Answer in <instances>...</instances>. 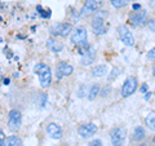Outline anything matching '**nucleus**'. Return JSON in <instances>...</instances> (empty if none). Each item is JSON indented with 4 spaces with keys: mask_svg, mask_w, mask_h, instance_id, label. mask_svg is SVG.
Returning a JSON list of instances; mask_svg holds the SVG:
<instances>
[{
    "mask_svg": "<svg viewBox=\"0 0 155 146\" xmlns=\"http://www.w3.org/2000/svg\"><path fill=\"white\" fill-rule=\"evenodd\" d=\"M34 72L39 76V83H40V87L43 89H47L48 87L51 85L52 83V70L51 67L43 64V62H39L34 67Z\"/></svg>",
    "mask_w": 155,
    "mask_h": 146,
    "instance_id": "1",
    "label": "nucleus"
},
{
    "mask_svg": "<svg viewBox=\"0 0 155 146\" xmlns=\"http://www.w3.org/2000/svg\"><path fill=\"white\" fill-rule=\"evenodd\" d=\"M107 17V13L104 11H98L96 13L94 18L92 19V30L96 35H101L105 34L106 27H105V18Z\"/></svg>",
    "mask_w": 155,
    "mask_h": 146,
    "instance_id": "2",
    "label": "nucleus"
},
{
    "mask_svg": "<svg viewBox=\"0 0 155 146\" xmlns=\"http://www.w3.org/2000/svg\"><path fill=\"white\" fill-rule=\"evenodd\" d=\"M110 138H111V144L114 146H124L125 138H127V131L123 127H115L114 129H111Z\"/></svg>",
    "mask_w": 155,
    "mask_h": 146,
    "instance_id": "3",
    "label": "nucleus"
},
{
    "mask_svg": "<svg viewBox=\"0 0 155 146\" xmlns=\"http://www.w3.org/2000/svg\"><path fill=\"white\" fill-rule=\"evenodd\" d=\"M88 32L84 27H76L71 34V41L78 47H87Z\"/></svg>",
    "mask_w": 155,
    "mask_h": 146,
    "instance_id": "4",
    "label": "nucleus"
},
{
    "mask_svg": "<svg viewBox=\"0 0 155 146\" xmlns=\"http://www.w3.org/2000/svg\"><path fill=\"white\" fill-rule=\"evenodd\" d=\"M118 35L120 41L123 43L125 47H133L134 45V36L133 34L129 31V28L124 25L118 26Z\"/></svg>",
    "mask_w": 155,
    "mask_h": 146,
    "instance_id": "5",
    "label": "nucleus"
},
{
    "mask_svg": "<svg viewBox=\"0 0 155 146\" xmlns=\"http://www.w3.org/2000/svg\"><path fill=\"white\" fill-rule=\"evenodd\" d=\"M137 85H138V81H137V78L134 76H129L125 79V81L123 83L122 85V89H120V93H122L123 97H129L134 93V91L137 89Z\"/></svg>",
    "mask_w": 155,
    "mask_h": 146,
    "instance_id": "6",
    "label": "nucleus"
},
{
    "mask_svg": "<svg viewBox=\"0 0 155 146\" xmlns=\"http://www.w3.org/2000/svg\"><path fill=\"white\" fill-rule=\"evenodd\" d=\"M72 31L71 23H58L51 28V34L53 36H60V38H67Z\"/></svg>",
    "mask_w": 155,
    "mask_h": 146,
    "instance_id": "7",
    "label": "nucleus"
},
{
    "mask_svg": "<svg viewBox=\"0 0 155 146\" xmlns=\"http://www.w3.org/2000/svg\"><path fill=\"white\" fill-rule=\"evenodd\" d=\"M22 124V115L18 110H11L8 114V127L12 131H16Z\"/></svg>",
    "mask_w": 155,
    "mask_h": 146,
    "instance_id": "8",
    "label": "nucleus"
},
{
    "mask_svg": "<svg viewBox=\"0 0 155 146\" xmlns=\"http://www.w3.org/2000/svg\"><path fill=\"white\" fill-rule=\"evenodd\" d=\"M104 0H85L83 8L80 11V14L81 16H87L89 13H93L98 9L101 5H102Z\"/></svg>",
    "mask_w": 155,
    "mask_h": 146,
    "instance_id": "9",
    "label": "nucleus"
},
{
    "mask_svg": "<svg viewBox=\"0 0 155 146\" xmlns=\"http://www.w3.org/2000/svg\"><path fill=\"white\" fill-rule=\"evenodd\" d=\"M147 16V12L143 11V9H140V11H133L129 13L128 16V21L130 23H133L134 26H138V25H142L143 21L146 19Z\"/></svg>",
    "mask_w": 155,
    "mask_h": 146,
    "instance_id": "10",
    "label": "nucleus"
},
{
    "mask_svg": "<svg viewBox=\"0 0 155 146\" xmlns=\"http://www.w3.org/2000/svg\"><path fill=\"white\" fill-rule=\"evenodd\" d=\"M97 131H98V128H97L96 124H93V123H87V124L80 125L79 129H78V133H79L80 137H83V138H89L93 134L97 133Z\"/></svg>",
    "mask_w": 155,
    "mask_h": 146,
    "instance_id": "11",
    "label": "nucleus"
},
{
    "mask_svg": "<svg viewBox=\"0 0 155 146\" xmlns=\"http://www.w3.org/2000/svg\"><path fill=\"white\" fill-rule=\"evenodd\" d=\"M74 72V67L69 65L67 62H60L56 67V76L57 79H62L65 76H70Z\"/></svg>",
    "mask_w": 155,
    "mask_h": 146,
    "instance_id": "12",
    "label": "nucleus"
},
{
    "mask_svg": "<svg viewBox=\"0 0 155 146\" xmlns=\"http://www.w3.org/2000/svg\"><path fill=\"white\" fill-rule=\"evenodd\" d=\"M47 133L53 140H60L62 137V134H64V132H62V128L57 123H49V124H48Z\"/></svg>",
    "mask_w": 155,
    "mask_h": 146,
    "instance_id": "13",
    "label": "nucleus"
},
{
    "mask_svg": "<svg viewBox=\"0 0 155 146\" xmlns=\"http://www.w3.org/2000/svg\"><path fill=\"white\" fill-rule=\"evenodd\" d=\"M81 64L83 65H91L92 62H94V58H96V49L93 47H88L85 52H81Z\"/></svg>",
    "mask_w": 155,
    "mask_h": 146,
    "instance_id": "14",
    "label": "nucleus"
},
{
    "mask_svg": "<svg viewBox=\"0 0 155 146\" xmlns=\"http://www.w3.org/2000/svg\"><path fill=\"white\" fill-rule=\"evenodd\" d=\"M47 48L53 53H60L64 49V44L61 41H58L56 38H49L47 40Z\"/></svg>",
    "mask_w": 155,
    "mask_h": 146,
    "instance_id": "15",
    "label": "nucleus"
},
{
    "mask_svg": "<svg viewBox=\"0 0 155 146\" xmlns=\"http://www.w3.org/2000/svg\"><path fill=\"white\" fill-rule=\"evenodd\" d=\"M91 72L94 78H104L109 72V70H107V66H105V65H97L92 69Z\"/></svg>",
    "mask_w": 155,
    "mask_h": 146,
    "instance_id": "16",
    "label": "nucleus"
},
{
    "mask_svg": "<svg viewBox=\"0 0 155 146\" xmlns=\"http://www.w3.org/2000/svg\"><path fill=\"white\" fill-rule=\"evenodd\" d=\"M4 146H23V142L18 136H9L4 140Z\"/></svg>",
    "mask_w": 155,
    "mask_h": 146,
    "instance_id": "17",
    "label": "nucleus"
},
{
    "mask_svg": "<svg viewBox=\"0 0 155 146\" xmlns=\"http://www.w3.org/2000/svg\"><path fill=\"white\" fill-rule=\"evenodd\" d=\"M100 92H101L100 85H98V84H93V85H91V88H89V91H88V95H87V97H88L89 101H93L96 97L98 96Z\"/></svg>",
    "mask_w": 155,
    "mask_h": 146,
    "instance_id": "18",
    "label": "nucleus"
},
{
    "mask_svg": "<svg viewBox=\"0 0 155 146\" xmlns=\"http://www.w3.org/2000/svg\"><path fill=\"white\" fill-rule=\"evenodd\" d=\"M145 124L147 125L150 131H155V111H151L146 118H145Z\"/></svg>",
    "mask_w": 155,
    "mask_h": 146,
    "instance_id": "19",
    "label": "nucleus"
},
{
    "mask_svg": "<svg viewBox=\"0 0 155 146\" xmlns=\"http://www.w3.org/2000/svg\"><path fill=\"white\" fill-rule=\"evenodd\" d=\"M133 138L136 141H142L145 138V129L142 127H136L133 132Z\"/></svg>",
    "mask_w": 155,
    "mask_h": 146,
    "instance_id": "20",
    "label": "nucleus"
},
{
    "mask_svg": "<svg viewBox=\"0 0 155 146\" xmlns=\"http://www.w3.org/2000/svg\"><path fill=\"white\" fill-rule=\"evenodd\" d=\"M130 2V0H111V5L114 8H123Z\"/></svg>",
    "mask_w": 155,
    "mask_h": 146,
    "instance_id": "21",
    "label": "nucleus"
},
{
    "mask_svg": "<svg viewBox=\"0 0 155 146\" xmlns=\"http://www.w3.org/2000/svg\"><path fill=\"white\" fill-rule=\"evenodd\" d=\"M36 11H38V13H40V14H41V16L44 17V18H45V17H49V16H51V12H47V13H45L44 11H43V8H41L40 5H38V7H36Z\"/></svg>",
    "mask_w": 155,
    "mask_h": 146,
    "instance_id": "22",
    "label": "nucleus"
},
{
    "mask_svg": "<svg viewBox=\"0 0 155 146\" xmlns=\"http://www.w3.org/2000/svg\"><path fill=\"white\" fill-rule=\"evenodd\" d=\"M147 58H149V61H155V47L153 49H150V52L147 53Z\"/></svg>",
    "mask_w": 155,
    "mask_h": 146,
    "instance_id": "23",
    "label": "nucleus"
},
{
    "mask_svg": "<svg viewBox=\"0 0 155 146\" xmlns=\"http://www.w3.org/2000/svg\"><path fill=\"white\" fill-rule=\"evenodd\" d=\"M85 89H89V88H87L85 85H81V87H80V89L78 91V96H79V97H83V96L87 93V92H84Z\"/></svg>",
    "mask_w": 155,
    "mask_h": 146,
    "instance_id": "24",
    "label": "nucleus"
},
{
    "mask_svg": "<svg viewBox=\"0 0 155 146\" xmlns=\"http://www.w3.org/2000/svg\"><path fill=\"white\" fill-rule=\"evenodd\" d=\"M118 71H119V70H118V69H116V67H114V69H113V74H111V75H109V80H110V81L115 79V76H116V75H118V74H119V72H118Z\"/></svg>",
    "mask_w": 155,
    "mask_h": 146,
    "instance_id": "25",
    "label": "nucleus"
},
{
    "mask_svg": "<svg viewBox=\"0 0 155 146\" xmlns=\"http://www.w3.org/2000/svg\"><path fill=\"white\" fill-rule=\"evenodd\" d=\"M88 146H102V142H101V140H93V141H91L89 145Z\"/></svg>",
    "mask_w": 155,
    "mask_h": 146,
    "instance_id": "26",
    "label": "nucleus"
},
{
    "mask_svg": "<svg viewBox=\"0 0 155 146\" xmlns=\"http://www.w3.org/2000/svg\"><path fill=\"white\" fill-rule=\"evenodd\" d=\"M147 26H149V28L153 32H155V19H150V22L147 23Z\"/></svg>",
    "mask_w": 155,
    "mask_h": 146,
    "instance_id": "27",
    "label": "nucleus"
},
{
    "mask_svg": "<svg viewBox=\"0 0 155 146\" xmlns=\"http://www.w3.org/2000/svg\"><path fill=\"white\" fill-rule=\"evenodd\" d=\"M47 100H48L47 95H45V93H43V95H41V101H40V106H41V108H44V105H45Z\"/></svg>",
    "mask_w": 155,
    "mask_h": 146,
    "instance_id": "28",
    "label": "nucleus"
},
{
    "mask_svg": "<svg viewBox=\"0 0 155 146\" xmlns=\"http://www.w3.org/2000/svg\"><path fill=\"white\" fill-rule=\"evenodd\" d=\"M107 92H110V87H109V85H106L105 88L102 89V92H101V96H102V97L107 96Z\"/></svg>",
    "mask_w": 155,
    "mask_h": 146,
    "instance_id": "29",
    "label": "nucleus"
},
{
    "mask_svg": "<svg viewBox=\"0 0 155 146\" xmlns=\"http://www.w3.org/2000/svg\"><path fill=\"white\" fill-rule=\"evenodd\" d=\"M147 88H149L147 84H146V83H143V84L141 85V89H140V92H141V93H147Z\"/></svg>",
    "mask_w": 155,
    "mask_h": 146,
    "instance_id": "30",
    "label": "nucleus"
},
{
    "mask_svg": "<svg viewBox=\"0 0 155 146\" xmlns=\"http://www.w3.org/2000/svg\"><path fill=\"white\" fill-rule=\"evenodd\" d=\"M140 9H141L140 4H133V11H140Z\"/></svg>",
    "mask_w": 155,
    "mask_h": 146,
    "instance_id": "31",
    "label": "nucleus"
},
{
    "mask_svg": "<svg viewBox=\"0 0 155 146\" xmlns=\"http://www.w3.org/2000/svg\"><path fill=\"white\" fill-rule=\"evenodd\" d=\"M150 97H151V92H147V95L145 96V100H149Z\"/></svg>",
    "mask_w": 155,
    "mask_h": 146,
    "instance_id": "32",
    "label": "nucleus"
},
{
    "mask_svg": "<svg viewBox=\"0 0 155 146\" xmlns=\"http://www.w3.org/2000/svg\"><path fill=\"white\" fill-rule=\"evenodd\" d=\"M150 5L155 8V0H151V2H150Z\"/></svg>",
    "mask_w": 155,
    "mask_h": 146,
    "instance_id": "33",
    "label": "nucleus"
},
{
    "mask_svg": "<svg viewBox=\"0 0 155 146\" xmlns=\"http://www.w3.org/2000/svg\"><path fill=\"white\" fill-rule=\"evenodd\" d=\"M4 84H9V79H4Z\"/></svg>",
    "mask_w": 155,
    "mask_h": 146,
    "instance_id": "34",
    "label": "nucleus"
},
{
    "mask_svg": "<svg viewBox=\"0 0 155 146\" xmlns=\"http://www.w3.org/2000/svg\"><path fill=\"white\" fill-rule=\"evenodd\" d=\"M153 75L155 76V65H154V67H153Z\"/></svg>",
    "mask_w": 155,
    "mask_h": 146,
    "instance_id": "35",
    "label": "nucleus"
},
{
    "mask_svg": "<svg viewBox=\"0 0 155 146\" xmlns=\"http://www.w3.org/2000/svg\"><path fill=\"white\" fill-rule=\"evenodd\" d=\"M153 142L155 144V136H154V138H153Z\"/></svg>",
    "mask_w": 155,
    "mask_h": 146,
    "instance_id": "36",
    "label": "nucleus"
}]
</instances>
